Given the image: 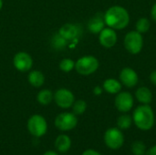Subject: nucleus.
<instances>
[{
  "mask_svg": "<svg viewBox=\"0 0 156 155\" xmlns=\"http://www.w3.org/2000/svg\"><path fill=\"white\" fill-rule=\"evenodd\" d=\"M120 81L128 88H133L137 85L139 78L136 71L131 68H124L120 72Z\"/></svg>",
  "mask_w": 156,
  "mask_h": 155,
  "instance_id": "nucleus-12",
  "label": "nucleus"
},
{
  "mask_svg": "<svg viewBox=\"0 0 156 155\" xmlns=\"http://www.w3.org/2000/svg\"><path fill=\"white\" fill-rule=\"evenodd\" d=\"M71 147V140L66 134L58 135L55 140V148L59 153H67Z\"/></svg>",
  "mask_w": 156,
  "mask_h": 155,
  "instance_id": "nucleus-15",
  "label": "nucleus"
},
{
  "mask_svg": "<svg viewBox=\"0 0 156 155\" xmlns=\"http://www.w3.org/2000/svg\"><path fill=\"white\" fill-rule=\"evenodd\" d=\"M81 155H101L99 152H97L96 150L93 149H88L86 151H84Z\"/></svg>",
  "mask_w": 156,
  "mask_h": 155,
  "instance_id": "nucleus-26",
  "label": "nucleus"
},
{
  "mask_svg": "<svg viewBox=\"0 0 156 155\" xmlns=\"http://www.w3.org/2000/svg\"><path fill=\"white\" fill-rule=\"evenodd\" d=\"M78 124L77 115L73 112H62L55 119V126L62 132H69L73 130Z\"/></svg>",
  "mask_w": 156,
  "mask_h": 155,
  "instance_id": "nucleus-7",
  "label": "nucleus"
},
{
  "mask_svg": "<svg viewBox=\"0 0 156 155\" xmlns=\"http://www.w3.org/2000/svg\"><path fill=\"white\" fill-rule=\"evenodd\" d=\"M43 155H58V153H55V152H53V151H48V152H46Z\"/></svg>",
  "mask_w": 156,
  "mask_h": 155,
  "instance_id": "nucleus-31",
  "label": "nucleus"
},
{
  "mask_svg": "<svg viewBox=\"0 0 156 155\" xmlns=\"http://www.w3.org/2000/svg\"><path fill=\"white\" fill-rule=\"evenodd\" d=\"M133 122L141 131H149L153 128L155 117L153 109L149 104L138 106L133 113Z\"/></svg>",
  "mask_w": 156,
  "mask_h": 155,
  "instance_id": "nucleus-2",
  "label": "nucleus"
},
{
  "mask_svg": "<svg viewBox=\"0 0 156 155\" xmlns=\"http://www.w3.org/2000/svg\"><path fill=\"white\" fill-rule=\"evenodd\" d=\"M151 16H152V18L153 20L156 22V3L153 5L152 7V10H151Z\"/></svg>",
  "mask_w": 156,
  "mask_h": 155,
  "instance_id": "nucleus-27",
  "label": "nucleus"
},
{
  "mask_svg": "<svg viewBox=\"0 0 156 155\" xmlns=\"http://www.w3.org/2000/svg\"><path fill=\"white\" fill-rule=\"evenodd\" d=\"M103 89L110 94H117L122 90V83L115 79H108L103 82Z\"/></svg>",
  "mask_w": 156,
  "mask_h": 155,
  "instance_id": "nucleus-18",
  "label": "nucleus"
},
{
  "mask_svg": "<svg viewBox=\"0 0 156 155\" xmlns=\"http://www.w3.org/2000/svg\"><path fill=\"white\" fill-rule=\"evenodd\" d=\"M58 34L67 41H73V40H76L80 37V29L77 25L68 23V24L63 25L59 28Z\"/></svg>",
  "mask_w": 156,
  "mask_h": 155,
  "instance_id": "nucleus-13",
  "label": "nucleus"
},
{
  "mask_svg": "<svg viewBox=\"0 0 156 155\" xmlns=\"http://www.w3.org/2000/svg\"><path fill=\"white\" fill-rule=\"evenodd\" d=\"M135 97L142 104H150L153 100L152 91L147 87H141L137 89L135 91Z\"/></svg>",
  "mask_w": 156,
  "mask_h": 155,
  "instance_id": "nucleus-16",
  "label": "nucleus"
},
{
  "mask_svg": "<svg viewBox=\"0 0 156 155\" xmlns=\"http://www.w3.org/2000/svg\"><path fill=\"white\" fill-rule=\"evenodd\" d=\"M144 46V39L142 34L138 31H131L126 34L124 37V47L128 52L136 55L141 52Z\"/></svg>",
  "mask_w": 156,
  "mask_h": 155,
  "instance_id": "nucleus-6",
  "label": "nucleus"
},
{
  "mask_svg": "<svg viewBox=\"0 0 156 155\" xmlns=\"http://www.w3.org/2000/svg\"><path fill=\"white\" fill-rule=\"evenodd\" d=\"M93 92H94L95 95H101V92H102V89L101 87H96V88H94Z\"/></svg>",
  "mask_w": 156,
  "mask_h": 155,
  "instance_id": "nucleus-30",
  "label": "nucleus"
},
{
  "mask_svg": "<svg viewBox=\"0 0 156 155\" xmlns=\"http://www.w3.org/2000/svg\"><path fill=\"white\" fill-rule=\"evenodd\" d=\"M99 34H100L99 41L102 47L106 48H110L115 46L117 42V34L113 28L104 27Z\"/></svg>",
  "mask_w": 156,
  "mask_h": 155,
  "instance_id": "nucleus-11",
  "label": "nucleus"
},
{
  "mask_svg": "<svg viewBox=\"0 0 156 155\" xmlns=\"http://www.w3.org/2000/svg\"><path fill=\"white\" fill-rule=\"evenodd\" d=\"M28 82L35 88L41 87L45 82V76L44 74L39 70H33L29 72L27 76Z\"/></svg>",
  "mask_w": 156,
  "mask_h": 155,
  "instance_id": "nucleus-17",
  "label": "nucleus"
},
{
  "mask_svg": "<svg viewBox=\"0 0 156 155\" xmlns=\"http://www.w3.org/2000/svg\"><path fill=\"white\" fill-rule=\"evenodd\" d=\"M105 24L113 29H123L130 22V16L128 11L120 5H113L110 7L104 14Z\"/></svg>",
  "mask_w": 156,
  "mask_h": 155,
  "instance_id": "nucleus-1",
  "label": "nucleus"
},
{
  "mask_svg": "<svg viewBox=\"0 0 156 155\" xmlns=\"http://www.w3.org/2000/svg\"><path fill=\"white\" fill-rule=\"evenodd\" d=\"M151 24L148 18L146 17H142L140 18L137 23H136V31H138L141 34L146 33L150 29Z\"/></svg>",
  "mask_w": 156,
  "mask_h": 155,
  "instance_id": "nucleus-22",
  "label": "nucleus"
},
{
  "mask_svg": "<svg viewBox=\"0 0 156 155\" xmlns=\"http://www.w3.org/2000/svg\"><path fill=\"white\" fill-rule=\"evenodd\" d=\"M145 155H156V145L151 147L149 150H147Z\"/></svg>",
  "mask_w": 156,
  "mask_h": 155,
  "instance_id": "nucleus-29",
  "label": "nucleus"
},
{
  "mask_svg": "<svg viewBox=\"0 0 156 155\" xmlns=\"http://www.w3.org/2000/svg\"><path fill=\"white\" fill-rule=\"evenodd\" d=\"M14 67L21 72H27L33 66V59L27 52H17L13 58Z\"/></svg>",
  "mask_w": 156,
  "mask_h": 155,
  "instance_id": "nucleus-10",
  "label": "nucleus"
},
{
  "mask_svg": "<svg viewBox=\"0 0 156 155\" xmlns=\"http://www.w3.org/2000/svg\"><path fill=\"white\" fill-rule=\"evenodd\" d=\"M132 153L133 155H145L147 149L144 142L135 141L132 144Z\"/></svg>",
  "mask_w": 156,
  "mask_h": 155,
  "instance_id": "nucleus-21",
  "label": "nucleus"
},
{
  "mask_svg": "<svg viewBox=\"0 0 156 155\" xmlns=\"http://www.w3.org/2000/svg\"><path fill=\"white\" fill-rule=\"evenodd\" d=\"M133 95L128 91H122L117 93V96L115 97V107L116 109L123 113H126L130 111L133 107Z\"/></svg>",
  "mask_w": 156,
  "mask_h": 155,
  "instance_id": "nucleus-9",
  "label": "nucleus"
},
{
  "mask_svg": "<svg viewBox=\"0 0 156 155\" xmlns=\"http://www.w3.org/2000/svg\"><path fill=\"white\" fill-rule=\"evenodd\" d=\"M3 7V0H0V10L2 9Z\"/></svg>",
  "mask_w": 156,
  "mask_h": 155,
  "instance_id": "nucleus-32",
  "label": "nucleus"
},
{
  "mask_svg": "<svg viewBox=\"0 0 156 155\" xmlns=\"http://www.w3.org/2000/svg\"><path fill=\"white\" fill-rule=\"evenodd\" d=\"M53 98H54V95H53L52 91L49 90H42L38 92V94L37 96V100L38 103L41 105H44V106L51 103Z\"/></svg>",
  "mask_w": 156,
  "mask_h": 155,
  "instance_id": "nucleus-19",
  "label": "nucleus"
},
{
  "mask_svg": "<svg viewBox=\"0 0 156 155\" xmlns=\"http://www.w3.org/2000/svg\"><path fill=\"white\" fill-rule=\"evenodd\" d=\"M133 123V117L128 114L121 115L117 120V128L120 130H128Z\"/></svg>",
  "mask_w": 156,
  "mask_h": 155,
  "instance_id": "nucleus-20",
  "label": "nucleus"
},
{
  "mask_svg": "<svg viewBox=\"0 0 156 155\" xmlns=\"http://www.w3.org/2000/svg\"><path fill=\"white\" fill-rule=\"evenodd\" d=\"M27 126L29 133L36 138H40L44 136L48 131L47 121L43 116L39 114L32 115L28 119Z\"/></svg>",
  "mask_w": 156,
  "mask_h": 155,
  "instance_id": "nucleus-4",
  "label": "nucleus"
},
{
  "mask_svg": "<svg viewBox=\"0 0 156 155\" xmlns=\"http://www.w3.org/2000/svg\"><path fill=\"white\" fill-rule=\"evenodd\" d=\"M54 100L56 104L62 109H69L72 107L75 97L73 93L68 89H59L54 94Z\"/></svg>",
  "mask_w": 156,
  "mask_h": 155,
  "instance_id": "nucleus-8",
  "label": "nucleus"
},
{
  "mask_svg": "<svg viewBox=\"0 0 156 155\" xmlns=\"http://www.w3.org/2000/svg\"><path fill=\"white\" fill-rule=\"evenodd\" d=\"M99 60L93 56H84L75 62L76 71L82 76H89L99 69Z\"/></svg>",
  "mask_w": 156,
  "mask_h": 155,
  "instance_id": "nucleus-3",
  "label": "nucleus"
},
{
  "mask_svg": "<svg viewBox=\"0 0 156 155\" xmlns=\"http://www.w3.org/2000/svg\"><path fill=\"white\" fill-rule=\"evenodd\" d=\"M105 21H104V16H102L101 14H97L94 16L88 23V28L89 30L93 34H99L103 28H104Z\"/></svg>",
  "mask_w": 156,
  "mask_h": 155,
  "instance_id": "nucleus-14",
  "label": "nucleus"
},
{
  "mask_svg": "<svg viewBox=\"0 0 156 155\" xmlns=\"http://www.w3.org/2000/svg\"><path fill=\"white\" fill-rule=\"evenodd\" d=\"M51 43H52V46H53L55 48H57V49H62V48H64L67 46L68 41H67L65 38H63V37L58 33L57 35H55V36L53 37Z\"/></svg>",
  "mask_w": 156,
  "mask_h": 155,
  "instance_id": "nucleus-24",
  "label": "nucleus"
},
{
  "mask_svg": "<svg viewBox=\"0 0 156 155\" xmlns=\"http://www.w3.org/2000/svg\"><path fill=\"white\" fill-rule=\"evenodd\" d=\"M59 69L63 72H69L75 69V62L71 58H63L59 63Z\"/></svg>",
  "mask_w": 156,
  "mask_h": 155,
  "instance_id": "nucleus-25",
  "label": "nucleus"
},
{
  "mask_svg": "<svg viewBox=\"0 0 156 155\" xmlns=\"http://www.w3.org/2000/svg\"><path fill=\"white\" fill-rule=\"evenodd\" d=\"M150 80H151V82H152L154 85H155L156 86V70L153 71V72L150 74Z\"/></svg>",
  "mask_w": 156,
  "mask_h": 155,
  "instance_id": "nucleus-28",
  "label": "nucleus"
},
{
  "mask_svg": "<svg viewBox=\"0 0 156 155\" xmlns=\"http://www.w3.org/2000/svg\"><path fill=\"white\" fill-rule=\"evenodd\" d=\"M104 143L112 150H118L124 143V136L119 128H110L104 133Z\"/></svg>",
  "mask_w": 156,
  "mask_h": 155,
  "instance_id": "nucleus-5",
  "label": "nucleus"
},
{
  "mask_svg": "<svg viewBox=\"0 0 156 155\" xmlns=\"http://www.w3.org/2000/svg\"><path fill=\"white\" fill-rule=\"evenodd\" d=\"M87 109V103L83 100H79L74 101L72 105V111L75 115H81L86 111Z\"/></svg>",
  "mask_w": 156,
  "mask_h": 155,
  "instance_id": "nucleus-23",
  "label": "nucleus"
}]
</instances>
